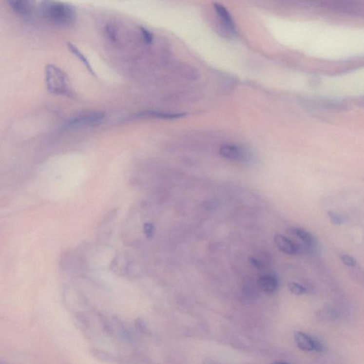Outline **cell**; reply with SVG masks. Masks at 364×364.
Segmentation results:
<instances>
[{
	"mask_svg": "<svg viewBox=\"0 0 364 364\" xmlns=\"http://www.w3.org/2000/svg\"><path fill=\"white\" fill-rule=\"evenodd\" d=\"M45 83L48 91L58 95L71 96L69 78L60 68L49 64L45 68Z\"/></svg>",
	"mask_w": 364,
	"mask_h": 364,
	"instance_id": "cell-2",
	"label": "cell"
},
{
	"mask_svg": "<svg viewBox=\"0 0 364 364\" xmlns=\"http://www.w3.org/2000/svg\"><path fill=\"white\" fill-rule=\"evenodd\" d=\"M250 262L254 267L257 268H261V263H260L259 260H257L256 258H250Z\"/></svg>",
	"mask_w": 364,
	"mask_h": 364,
	"instance_id": "cell-19",
	"label": "cell"
},
{
	"mask_svg": "<svg viewBox=\"0 0 364 364\" xmlns=\"http://www.w3.org/2000/svg\"><path fill=\"white\" fill-rule=\"evenodd\" d=\"M43 15L54 24L66 26L75 21V9L72 6L60 1H43Z\"/></svg>",
	"mask_w": 364,
	"mask_h": 364,
	"instance_id": "cell-1",
	"label": "cell"
},
{
	"mask_svg": "<svg viewBox=\"0 0 364 364\" xmlns=\"http://www.w3.org/2000/svg\"><path fill=\"white\" fill-rule=\"evenodd\" d=\"M105 115L104 113L99 111H92L76 115L71 117L64 124L65 129H77V128H86L99 125L104 121Z\"/></svg>",
	"mask_w": 364,
	"mask_h": 364,
	"instance_id": "cell-3",
	"label": "cell"
},
{
	"mask_svg": "<svg viewBox=\"0 0 364 364\" xmlns=\"http://www.w3.org/2000/svg\"><path fill=\"white\" fill-rule=\"evenodd\" d=\"M258 285L263 292L268 294L274 293L276 292L279 286L278 277L272 274L263 275L258 279Z\"/></svg>",
	"mask_w": 364,
	"mask_h": 364,
	"instance_id": "cell-6",
	"label": "cell"
},
{
	"mask_svg": "<svg viewBox=\"0 0 364 364\" xmlns=\"http://www.w3.org/2000/svg\"><path fill=\"white\" fill-rule=\"evenodd\" d=\"M274 241L280 251L287 255H295L298 252V248L290 239L285 235L276 233L274 236Z\"/></svg>",
	"mask_w": 364,
	"mask_h": 364,
	"instance_id": "cell-5",
	"label": "cell"
},
{
	"mask_svg": "<svg viewBox=\"0 0 364 364\" xmlns=\"http://www.w3.org/2000/svg\"><path fill=\"white\" fill-rule=\"evenodd\" d=\"M327 215L330 221L334 225H342L346 221V218L343 215L339 214V213L331 211H328Z\"/></svg>",
	"mask_w": 364,
	"mask_h": 364,
	"instance_id": "cell-15",
	"label": "cell"
},
{
	"mask_svg": "<svg viewBox=\"0 0 364 364\" xmlns=\"http://www.w3.org/2000/svg\"><path fill=\"white\" fill-rule=\"evenodd\" d=\"M214 9L219 18L222 21L223 24L229 32L232 34H237L236 27L234 21L232 18L231 15L229 13V11L224 7V6L220 4H214Z\"/></svg>",
	"mask_w": 364,
	"mask_h": 364,
	"instance_id": "cell-7",
	"label": "cell"
},
{
	"mask_svg": "<svg viewBox=\"0 0 364 364\" xmlns=\"http://www.w3.org/2000/svg\"><path fill=\"white\" fill-rule=\"evenodd\" d=\"M341 259L343 262L344 264L348 266V267H354L357 263V260L354 257L351 256V255H348V254H344L341 256Z\"/></svg>",
	"mask_w": 364,
	"mask_h": 364,
	"instance_id": "cell-16",
	"label": "cell"
},
{
	"mask_svg": "<svg viewBox=\"0 0 364 364\" xmlns=\"http://www.w3.org/2000/svg\"><path fill=\"white\" fill-rule=\"evenodd\" d=\"M220 155L232 161H243L246 155L244 150L235 145H224L219 150Z\"/></svg>",
	"mask_w": 364,
	"mask_h": 364,
	"instance_id": "cell-4",
	"label": "cell"
},
{
	"mask_svg": "<svg viewBox=\"0 0 364 364\" xmlns=\"http://www.w3.org/2000/svg\"><path fill=\"white\" fill-rule=\"evenodd\" d=\"M137 325L140 327V329L142 330V331H148V328H147V325L142 320H140V321H138V323H137Z\"/></svg>",
	"mask_w": 364,
	"mask_h": 364,
	"instance_id": "cell-20",
	"label": "cell"
},
{
	"mask_svg": "<svg viewBox=\"0 0 364 364\" xmlns=\"http://www.w3.org/2000/svg\"><path fill=\"white\" fill-rule=\"evenodd\" d=\"M67 46L68 49H69L70 52L72 53L73 54H74V55H75L79 60H80V61L83 63V64L84 65L85 67L88 69V71H89L92 75H95V72H94L92 66L90 64L89 61L87 59L84 54H83V53H81L78 48H77L75 45L73 44V43H68Z\"/></svg>",
	"mask_w": 364,
	"mask_h": 364,
	"instance_id": "cell-13",
	"label": "cell"
},
{
	"mask_svg": "<svg viewBox=\"0 0 364 364\" xmlns=\"http://www.w3.org/2000/svg\"><path fill=\"white\" fill-rule=\"evenodd\" d=\"M11 8L15 12L22 16H28L30 15L32 10V1H24V0H11L7 1Z\"/></svg>",
	"mask_w": 364,
	"mask_h": 364,
	"instance_id": "cell-10",
	"label": "cell"
},
{
	"mask_svg": "<svg viewBox=\"0 0 364 364\" xmlns=\"http://www.w3.org/2000/svg\"><path fill=\"white\" fill-rule=\"evenodd\" d=\"M145 232L148 237H152L154 232V226L151 224H147L145 226Z\"/></svg>",
	"mask_w": 364,
	"mask_h": 364,
	"instance_id": "cell-18",
	"label": "cell"
},
{
	"mask_svg": "<svg viewBox=\"0 0 364 364\" xmlns=\"http://www.w3.org/2000/svg\"><path fill=\"white\" fill-rule=\"evenodd\" d=\"M296 344L300 349L304 351H314L315 340L302 331H297L295 333Z\"/></svg>",
	"mask_w": 364,
	"mask_h": 364,
	"instance_id": "cell-8",
	"label": "cell"
},
{
	"mask_svg": "<svg viewBox=\"0 0 364 364\" xmlns=\"http://www.w3.org/2000/svg\"><path fill=\"white\" fill-rule=\"evenodd\" d=\"M184 113H170L160 112V111H147L139 113L137 116L140 117H152V118L165 119V120H175L185 116Z\"/></svg>",
	"mask_w": 364,
	"mask_h": 364,
	"instance_id": "cell-9",
	"label": "cell"
},
{
	"mask_svg": "<svg viewBox=\"0 0 364 364\" xmlns=\"http://www.w3.org/2000/svg\"><path fill=\"white\" fill-rule=\"evenodd\" d=\"M141 33L143 37L144 41L147 43H151L153 41V35L150 31L145 28H140Z\"/></svg>",
	"mask_w": 364,
	"mask_h": 364,
	"instance_id": "cell-17",
	"label": "cell"
},
{
	"mask_svg": "<svg viewBox=\"0 0 364 364\" xmlns=\"http://www.w3.org/2000/svg\"><path fill=\"white\" fill-rule=\"evenodd\" d=\"M287 288L291 293L296 295H302L306 293L307 289L305 286L301 284L295 283V282H289L287 283Z\"/></svg>",
	"mask_w": 364,
	"mask_h": 364,
	"instance_id": "cell-14",
	"label": "cell"
},
{
	"mask_svg": "<svg viewBox=\"0 0 364 364\" xmlns=\"http://www.w3.org/2000/svg\"><path fill=\"white\" fill-rule=\"evenodd\" d=\"M92 354L94 357L98 360L101 361L102 362H105V363L109 364H120V359L117 356L113 355L111 353L107 352V351H103V350L100 349H93Z\"/></svg>",
	"mask_w": 364,
	"mask_h": 364,
	"instance_id": "cell-11",
	"label": "cell"
},
{
	"mask_svg": "<svg viewBox=\"0 0 364 364\" xmlns=\"http://www.w3.org/2000/svg\"><path fill=\"white\" fill-rule=\"evenodd\" d=\"M291 231L297 238H300L307 246L312 247L315 244V238L307 230L301 229V228H293Z\"/></svg>",
	"mask_w": 364,
	"mask_h": 364,
	"instance_id": "cell-12",
	"label": "cell"
},
{
	"mask_svg": "<svg viewBox=\"0 0 364 364\" xmlns=\"http://www.w3.org/2000/svg\"><path fill=\"white\" fill-rule=\"evenodd\" d=\"M272 364H289L286 363V362H275V363H273Z\"/></svg>",
	"mask_w": 364,
	"mask_h": 364,
	"instance_id": "cell-21",
	"label": "cell"
}]
</instances>
